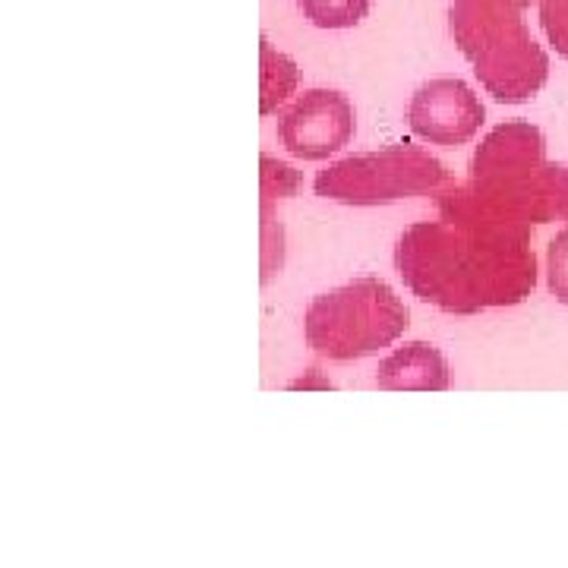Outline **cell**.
<instances>
[{
    "label": "cell",
    "mask_w": 568,
    "mask_h": 568,
    "mask_svg": "<svg viewBox=\"0 0 568 568\" xmlns=\"http://www.w3.org/2000/svg\"><path fill=\"white\" fill-rule=\"evenodd\" d=\"M354 133V108L342 92L313 89L291 108L282 123V142L301 159H325Z\"/></svg>",
    "instance_id": "1"
},
{
    "label": "cell",
    "mask_w": 568,
    "mask_h": 568,
    "mask_svg": "<svg viewBox=\"0 0 568 568\" xmlns=\"http://www.w3.org/2000/svg\"><path fill=\"white\" fill-rule=\"evenodd\" d=\"M407 118L424 140L458 145L477 133L484 108L462 80H433L417 89Z\"/></svg>",
    "instance_id": "2"
},
{
    "label": "cell",
    "mask_w": 568,
    "mask_h": 568,
    "mask_svg": "<svg viewBox=\"0 0 568 568\" xmlns=\"http://www.w3.org/2000/svg\"><path fill=\"white\" fill-rule=\"evenodd\" d=\"M446 364L433 345H407L379 369V386L386 388H443Z\"/></svg>",
    "instance_id": "3"
},
{
    "label": "cell",
    "mask_w": 568,
    "mask_h": 568,
    "mask_svg": "<svg viewBox=\"0 0 568 568\" xmlns=\"http://www.w3.org/2000/svg\"><path fill=\"white\" fill-rule=\"evenodd\" d=\"M297 7L320 29H351L369 13L373 0H297Z\"/></svg>",
    "instance_id": "4"
}]
</instances>
